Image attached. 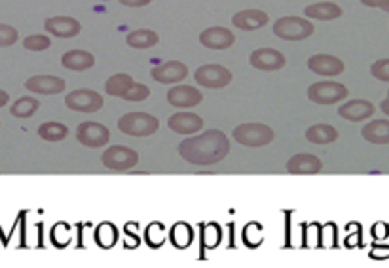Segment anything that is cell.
<instances>
[{
    "label": "cell",
    "instance_id": "obj_33",
    "mask_svg": "<svg viewBox=\"0 0 389 268\" xmlns=\"http://www.w3.org/2000/svg\"><path fill=\"white\" fill-rule=\"evenodd\" d=\"M19 38L18 29H13L12 25L0 23V48L13 46Z\"/></svg>",
    "mask_w": 389,
    "mask_h": 268
},
{
    "label": "cell",
    "instance_id": "obj_23",
    "mask_svg": "<svg viewBox=\"0 0 389 268\" xmlns=\"http://www.w3.org/2000/svg\"><path fill=\"white\" fill-rule=\"evenodd\" d=\"M61 65L69 70H87L95 65V58H93V53L86 52V50H69L67 53H63Z\"/></svg>",
    "mask_w": 389,
    "mask_h": 268
},
{
    "label": "cell",
    "instance_id": "obj_26",
    "mask_svg": "<svg viewBox=\"0 0 389 268\" xmlns=\"http://www.w3.org/2000/svg\"><path fill=\"white\" fill-rule=\"evenodd\" d=\"M135 84V80L126 73H118V75H112L109 80L105 82V92L109 95H114V97H122L128 94V90Z\"/></svg>",
    "mask_w": 389,
    "mask_h": 268
},
{
    "label": "cell",
    "instance_id": "obj_6",
    "mask_svg": "<svg viewBox=\"0 0 389 268\" xmlns=\"http://www.w3.org/2000/svg\"><path fill=\"white\" fill-rule=\"evenodd\" d=\"M101 162L106 169H112V171H128V169L135 168L139 164V152L124 145L109 146L103 152Z\"/></svg>",
    "mask_w": 389,
    "mask_h": 268
},
{
    "label": "cell",
    "instance_id": "obj_39",
    "mask_svg": "<svg viewBox=\"0 0 389 268\" xmlns=\"http://www.w3.org/2000/svg\"><path fill=\"white\" fill-rule=\"evenodd\" d=\"M8 101H10V94L4 92V90H0V109H2V107H6Z\"/></svg>",
    "mask_w": 389,
    "mask_h": 268
},
{
    "label": "cell",
    "instance_id": "obj_27",
    "mask_svg": "<svg viewBox=\"0 0 389 268\" xmlns=\"http://www.w3.org/2000/svg\"><path fill=\"white\" fill-rule=\"evenodd\" d=\"M67 135H69V128L61 122H44L38 128V137L44 141H50V143L63 141Z\"/></svg>",
    "mask_w": 389,
    "mask_h": 268
},
{
    "label": "cell",
    "instance_id": "obj_2",
    "mask_svg": "<svg viewBox=\"0 0 389 268\" xmlns=\"http://www.w3.org/2000/svg\"><path fill=\"white\" fill-rule=\"evenodd\" d=\"M273 35L281 38V41L298 42L306 41L315 33V25L306 18H298V16H285L279 18L272 27Z\"/></svg>",
    "mask_w": 389,
    "mask_h": 268
},
{
    "label": "cell",
    "instance_id": "obj_28",
    "mask_svg": "<svg viewBox=\"0 0 389 268\" xmlns=\"http://www.w3.org/2000/svg\"><path fill=\"white\" fill-rule=\"evenodd\" d=\"M38 109H40V101L36 100V97L25 95V97H19V100L13 103L10 112H12V117L16 118H31L33 114H36Z\"/></svg>",
    "mask_w": 389,
    "mask_h": 268
},
{
    "label": "cell",
    "instance_id": "obj_19",
    "mask_svg": "<svg viewBox=\"0 0 389 268\" xmlns=\"http://www.w3.org/2000/svg\"><path fill=\"white\" fill-rule=\"evenodd\" d=\"M374 105L371 101L366 100H351L348 103H344L340 109H338V114L344 120H349V122H363L366 118H371L374 114Z\"/></svg>",
    "mask_w": 389,
    "mask_h": 268
},
{
    "label": "cell",
    "instance_id": "obj_36",
    "mask_svg": "<svg viewBox=\"0 0 389 268\" xmlns=\"http://www.w3.org/2000/svg\"><path fill=\"white\" fill-rule=\"evenodd\" d=\"M152 0H120V4H124V6L128 8H143V6H148Z\"/></svg>",
    "mask_w": 389,
    "mask_h": 268
},
{
    "label": "cell",
    "instance_id": "obj_37",
    "mask_svg": "<svg viewBox=\"0 0 389 268\" xmlns=\"http://www.w3.org/2000/svg\"><path fill=\"white\" fill-rule=\"evenodd\" d=\"M371 257L372 259H385V257H389V245H385V247H378V250H372Z\"/></svg>",
    "mask_w": 389,
    "mask_h": 268
},
{
    "label": "cell",
    "instance_id": "obj_1",
    "mask_svg": "<svg viewBox=\"0 0 389 268\" xmlns=\"http://www.w3.org/2000/svg\"><path fill=\"white\" fill-rule=\"evenodd\" d=\"M180 158L194 166H211L221 162L230 152V139L221 129H209L202 135L180 141Z\"/></svg>",
    "mask_w": 389,
    "mask_h": 268
},
{
    "label": "cell",
    "instance_id": "obj_16",
    "mask_svg": "<svg viewBox=\"0 0 389 268\" xmlns=\"http://www.w3.org/2000/svg\"><path fill=\"white\" fill-rule=\"evenodd\" d=\"M308 69L319 76H338L342 75L346 65L342 59L329 55V53H317L308 59Z\"/></svg>",
    "mask_w": 389,
    "mask_h": 268
},
{
    "label": "cell",
    "instance_id": "obj_30",
    "mask_svg": "<svg viewBox=\"0 0 389 268\" xmlns=\"http://www.w3.org/2000/svg\"><path fill=\"white\" fill-rule=\"evenodd\" d=\"M118 240V230L114 225L106 223V225H101L97 230H95V242L101 245V247H112L116 244Z\"/></svg>",
    "mask_w": 389,
    "mask_h": 268
},
{
    "label": "cell",
    "instance_id": "obj_14",
    "mask_svg": "<svg viewBox=\"0 0 389 268\" xmlns=\"http://www.w3.org/2000/svg\"><path fill=\"white\" fill-rule=\"evenodd\" d=\"M168 128L179 135H194L204 128V120L196 112H175L169 117Z\"/></svg>",
    "mask_w": 389,
    "mask_h": 268
},
{
    "label": "cell",
    "instance_id": "obj_3",
    "mask_svg": "<svg viewBox=\"0 0 389 268\" xmlns=\"http://www.w3.org/2000/svg\"><path fill=\"white\" fill-rule=\"evenodd\" d=\"M232 137L238 141L239 145L258 149V146L270 145L275 139V134H273V129L270 126H266V124L247 122L239 124L238 128H234Z\"/></svg>",
    "mask_w": 389,
    "mask_h": 268
},
{
    "label": "cell",
    "instance_id": "obj_17",
    "mask_svg": "<svg viewBox=\"0 0 389 268\" xmlns=\"http://www.w3.org/2000/svg\"><path fill=\"white\" fill-rule=\"evenodd\" d=\"M44 29H46V33H52L53 36H59V38H75V36L80 35L82 25L78 19L69 18V16H55V18L46 19Z\"/></svg>",
    "mask_w": 389,
    "mask_h": 268
},
{
    "label": "cell",
    "instance_id": "obj_41",
    "mask_svg": "<svg viewBox=\"0 0 389 268\" xmlns=\"http://www.w3.org/2000/svg\"><path fill=\"white\" fill-rule=\"evenodd\" d=\"M383 10V12H388L389 14V0H383L382 2V6H380Z\"/></svg>",
    "mask_w": 389,
    "mask_h": 268
},
{
    "label": "cell",
    "instance_id": "obj_35",
    "mask_svg": "<svg viewBox=\"0 0 389 268\" xmlns=\"http://www.w3.org/2000/svg\"><path fill=\"white\" fill-rule=\"evenodd\" d=\"M371 75L382 82H389V59H378L376 63H372Z\"/></svg>",
    "mask_w": 389,
    "mask_h": 268
},
{
    "label": "cell",
    "instance_id": "obj_31",
    "mask_svg": "<svg viewBox=\"0 0 389 268\" xmlns=\"http://www.w3.org/2000/svg\"><path fill=\"white\" fill-rule=\"evenodd\" d=\"M50 46H52V41L46 35H29L23 41V48L31 50V52H44Z\"/></svg>",
    "mask_w": 389,
    "mask_h": 268
},
{
    "label": "cell",
    "instance_id": "obj_29",
    "mask_svg": "<svg viewBox=\"0 0 389 268\" xmlns=\"http://www.w3.org/2000/svg\"><path fill=\"white\" fill-rule=\"evenodd\" d=\"M169 240H171V244L175 247H179V250H185L188 245L192 244V240H194V230H192L186 223H177L173 228H171V232H169Z\"/></svg>",
    "mask_w": 389,
    "mask_h": 268
},
{
    "label": "cell",
    "instance_id": "obj_40",
    "mask_svg": "<svg viewBox=\"0 0 389 268\" xmlns=\"http://www.w3.org/2000/svg\"><path fill=\"white\" fill-rule=\"evenodd\" d=\"M380 109L383 111V114H388L389 117V92H388V97L382 101V105H380Z\"/></svg>",
    "mask_w": 389,
    "mask_h": 268
},
{
    "label": "cell",
    "instance_id": "obj_7",
    "mask_svg": "<svg viewBox=\"0 0 389 268\" xmlns=\"http://www.w3.org/2000/svg\"><path fill=\"white\" fill-rule=\"evenodd\" d=\"M232 73L222 67V65H202L194 73V80L202 87H209V90H222L232 82Z\"/></svg>",
    "mask_w": 389,
    "mask_h": 268
},
{
    "label": "cell",
    "instance_id": "obj_20",
    "mask_svg": "<svg viewBox=\"0 0 389 268\" xmlns=\"http://www.w3.org/2000/svg\"><path fill=\"white\" fill-rule=\"evenodd\" d=\"M236 29L241 31H256L262 29L268 23V14L262 10H241L232 18Z\"/></svg>",
    "mask_w": 389,
    "mask_h": 268
},
{
    "label": "cell",
    "instance_id": "obj_13",
    "mask_svg": "<svg viewBox=\"0 0 389 268\" xmlns=\"http://www.w3.org/2000/svg\"><path fill=\"white\" fill-rule=\"evenodd\" d=\"M287 171L290 175H317L323 171V162L315 154L300 152L287 160Z\"/></svg>",
    "mask_w": 389,
    "mask_h": 268
},
{
    "label": "cell",
    "instance_id": "obj_21",
    "mask_svg": "<svg viewBox=\"0 0 389 268\" xmlns=\"http://www.w3.org/2000/svg\"><path fill=\"white\" fill-rule=\"evenodd\" d=\"M361 135L372 145H389V120H372L365 124Z\"/></svg>",
    "mask_w": 389,
    "mask_h": 268
},
{
    "label": "cell",
    "instance_id": "obj_38",
    "mask_svg": "<svg viewBox=\"0 0 389 268\" xmlns=\"http://www.w3.org/2000/svg\"><path fill=\"white\" fill-rule=\"evenodd\" d=\"M361 4H365V6L368 8H380L382 6V2L383 0H359Z\"/></svg>",
    "mask_w": 389,
    "mask_h": 268
},
{
    "label": "cell",
    "instance_id": "obj_10",
    "mask_svg": "<svg viewBox=\"0 0 389 268\" xmlns=\"http://www.w3.org/2000/svg\"><path fill=\"white\" fill-rule=\"evenodd\" d=\"M249 63L258 70L273 73V70L283 69L287 65V58L275 48H256L249 55Z\"/></svg>",
    "mask_w": 389,
    "mask_h": 268
},
{
    "label": "cell",
    "instance_id": "obj_18",
    "mask_svg": "<svg viewBox=\"0 0 389 268\" xmlns=\"http://www.w3.org/2000/svg\"><path fill=\"white\" fill-rule=\"evenodd\" d=\"M234 42H236V36L226 27H209L199 35V44L209 50H226V48H232Z\"/></svg>",
    "mask_w": 389,
    "mask_h": 268
},
{
    "label": "cell",
    "instance_id": "obj_8",
    "mask_svg": "<svg viewBox=\"0 0 389 268\" xmlns=\"http://www.w3.org/2000/svg\"><path fill=\"white\" fill-rule=\"evenodd\" d=\"M103 103H105L103 95L93 92V90H87V87L75 90L65 97L67 109L76 112H97L99 109H103Z\"/></svg>",
    "mask_w": 389,
    "mask_h": 268
},
{
    "label": "cell",
    "instance_id": "obj_4",
    "mask_svg": "<svg viewBox=\"0 0 389 268\" xmlns=\"http://www.w3.org/2000/svg\"><path fill=\"white\" fill-rule=\"evenodd\" d=\"M160 128L156 117L148 112H128L118 120V129L129 137H150Z\"/></svg>",
    "mask_w": 389,
    "mask_h": 268
},
{
    "label": "cell",
    "instance_id": "obj_12",
    "mask_svg": "<svg viewBox=\"0 0 389 268\" xmlns=\"http://www.w3.org/2000/svg\"><path fill=\"white\" fill-rule=\"evenodd\" d=\"M204 94L194 86H175L168 92V103L175 109H192L202 103Z\"/></svg>",
    "mask_w": 389,
    "mask_h": 268
},
{
    "label": "cell",
    "instance_id": "obj_22",
    "mask_svg": "<svg viewBox=\"0 0 389 268\" xmlns=\"http://www.w3.org/2000/svg\"><path fill=\"white\" fill-rule=\"evenodd\" d=\"M306 18L317 19V21H331V19L342 18V8L334 4V2H315V4H309L304 10Z\"/></svg>",
    "mask_w": 389,
    "mask_h": 268
},
{
    "label": "cell",
    "instance_id": "obj_11",
    "mask_svg": "<svg viewBox=\"0 0 389 268\" xmlns=\"http://www.w3.org/2000/svg\"><path fill=\"white\" fill-rule=\"evenodd\" d=\"M25 87L29 90L31 94L57 95V94H63L67 84H65L63 78H59V76L36 75V76H31L29 80L25 82Z\"/></svg>",
    "mask_w": 389,
    "mask_h": 268
},
{
    "label": "cell",
    "instance_id": "obj_15",
    "mask_svg": "<svg viewBox=\"0 0 389 268\" xmlns=\"http://www.w3.org/2000/svg\"><path fill=\"white\" fill-rule=\"evenodd\" d=\"M150 76L160 84H177V82L185 80L188 76V67L180 61H168V63H160L152 67Z\"/></svg>",
    "mask_w": 389,
    "mask_h": 268
},
{
    "label": "cell",
    "instance_id": "obj_9",
    "mask_svg": "<svg viewBox=\"0 0 389 268\" xmlns=\"http://www.w3.org/2000/svg\"><path fill=\"white\" fill-rule=\"evenodd\" d=\"M76 139L80 145L89 149H101L111 141V132L99 122H82L76 128Z\"/></svg>",
    "mask_w": 389,
    "mask_h": 268
},
{
    "label": "cell",
    "instance_id": "obj_25",
    "mask_svg": "<svg viewBox=\"0 0 389 268\" xmlns=\"http://www.w3.org/2000/svg\"><path fill=\"white\" fill-rule=\"evenodd\" d=\"M160 41L156 31L152 29H137L131 31L128 36H126V42H128L129 48H135V50H146V48H154Z\"/></svg>",
    "mask_w": 389,
    "mask_h": 268
},
{
    "label": "cell",
    "instance_id": "obj_24",
    "mask_svg": "<svg viewBox=\"0 0 389 268\" xmlns=\"http://www.w3.org/2000/svg\"><path fill=\"white\" fill-rule=\"evenodd\" d=\"M306 139L314 145H329L338 139V132L329 124H314L306 129Z\"/></svg>",
    "mask_w": 389,
    "mask_h": 268
},
{
    "label": "cell",
    "instance_id": "obj_34",
    "mask_svg": "<svg viewBox=\"0 0 389 268\" xmlns=\"http://www.w3.org/2000/svg\"><path fill=\"white\" fill-rule=\"evenodd\" d=\"M146 240H148V244L152 247H160L162 245V242L165 240V230H163L160 223H154V225L146 228Z\"/></svg>",
    "mask_w": 389,
    "mask_h": 268
},
{
    "label": "cell",
    "instance_id": "obj_32",
    "mask_svg": "<svg viewBox=\"0 0 389 268\" xmlns=\"http://www.w3.org/2000/svg\"><path fill=\"white\" fill-rule=\"evenodd\" d=\"M148 95H150V87L146 86V84H141V82H135L133 86L128 90V94L124 95V100L137 103V101H145Z\"/></svg>",
    "mask_w": 389,
    "mask_h": 268
},
{
    "label": "cell",
    "instance_id": "obj_5",
    "mask_svg": "<svg viewBox=\"0 0 389 268\" xmlns=\"http://www.w3.org/2000/svg\"><path fill=\"white\" fill-rule=\"evenodd\" d=\"M348 87L334 80L315 82L308 87V100L315 105H334L348 97Z\"/></svg>",
    "mask_w": 389,
    "mask_h": 268
}]
</instances>
